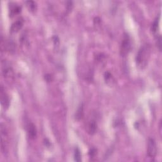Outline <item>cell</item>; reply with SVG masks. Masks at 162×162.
Listing matches in <instances>:
<instances>
[{"instance_id": "obj_1", "label": "cell", "mask_w": 162, "mask_h": 162, "mask_svg": "<svg viewBox=\"0 0 162 162\" xmlns=\"http://www.w3.org/2000/svg\"><path fill=\"white\" fill-rule=\"evenodd\" d=\"M149 46L148 45H144L143 47H141L137 53L136 62L137 65L141 69H143L146 65L149 57Z\"/></svg>"}, {"instance_id": "obj_2", "label": "cell", "mask_w": 162, "mask_h": 162, "mask_svg": "<svg viewBox=\"0 0 162 162\" xmlns=\"http://www.w3.org/2000/svg\"><path fill=\"white\" fill-rule=\"evenodd\" d=\"M131 40L129 35L125 34L123 37V40L120 47V53L122 55L125 56L127 55L131 49Z\"/></svg>"}, {"instance_id": "obj_3", "label": "cell", "mask_w": 162, "mask_h": 162, "mask_svg": "<svg viewBox=\"0 0 162 162\" xmlns=\"http://www.w3.org/2000/svg\"><path fill=\"white\" fill-rule=\"evenodd\" d=\"M1 151L3 153H5L7 151L8 144V135L7 132L6 131L5 127L3 124L1 126Z\"/></svg>"}, {"instance_id": "obj_4", "label": "cell", "mask_w": 162, "mask_h": 162, "mask_svg": "<svg viewBox=\"0 0 162 162\" xmlns=\"http://www.w3.org/2000/svg\"><path fill=\"white\" fill-rule=\"evenodd\" d=\"M157 153V146L155 141L150 138L148 144V155L150 158H155Z\"/></svg>"}, {"instance_id": "obj_5", "label": "cell", "mask_w": 162, "mask_h": 162, "mask_svg": "<svg viewBox=\"0 0 162 162\" xmlns=\"http://www.w3.org/2000/svg\"><path fill=\"white\" fill-rule=\"evenodd\" d=\"M0 96H1V103L2 107L4 109H7L10 105V99L7 93L5 92L4 87H1V91H0Z\"/></svg>"}, {"instance_id": "obj_6", "label": "cell", "mask_w": 162, "mask_h": 162, "mask_svg": "<svg viewBox=\"0 0 162 162\" xmlns=\"http://www.w3.org/2000/svg\"><path fill=\"white\" fill-rule=\"evenodd\" d=\"M23 20L20 19L17 20L16 22H15L10 27V32L11 33H16L19 32L23 27Z\"/></svg>"}, {"instance_id": "obj_7", "label": "cell", "mask_w": 162, "mask_h": 162, "mask_svg": "<svg viewBox=\"0 0 162 162\" xmlns=\"http://www.w3.org/2000/svg\"><path fill=\"white\" fill-rule=\"evenodd\" d=\"M27 133L29 137L32 139H34L36 137L37 135V131L36 126H35L32 123H29L27 125Z\"/></svg>"}, {"instance_id": "obj_8", "label": "cell", "mask_w": 162, "mask_h": 162, "mask_svg": "<svg viewBox=\"0 0 162 162\" xmlns=\"http://www.w3.org/2000/svg\"><path fill=\"white\" fill-rule=\"evenodd\" d=\"M2 66H3V76L5 78H8L10 77L11 76H12L13 74V71L11 68L8 65V64L7 63H5V64H3V63H2Z\"/></svg>"}, {"instance_id": "obj_9", "label": "cell", "mask_w": 162, "mask_h": 162, "mask_svg": "<svg viewBox=\"0 0 162 162\" xmlns=\"http://www.w3.org/2000/svg\"><path fill=\"white\" fill-rule=\"evenodd\" d=\"M97 130V125L95 121L92 120L88 125V132L91 135H93L95 133Z\"/></svg>"}, {"instance_id": "obj_10", "label": "cell", "mask_w": 162, "mask_h": 162, "mask_svg": "<svg viewBox=\"0 0 162 162\" xmlns=\"http://www.w3.org/2000/svg\"><path fill=\"white\" fill-rule=\"evenodd\" d=\"M159 20H160V17H158V18H157L155 19V20L153 22L152 26H151V31L153 32H157L158 28V25H159Z\"/></svg>"}, {"instance_id": "obj_11", "label": "cell", "mask_w": 162, "mask_h": 162, "mask_svg": "<svg viewBox=\"0 0 162 162\" xmlns=\"http://www.w3.org/2000/svg\"><path fill=\"white\" fill-rule=\"evenodd\" d=\"M74 158L75 160L77 161H81V151L79 148H75V152H74Z\"/></svg>"}, {"instance_id": "obj_12", "label": "cell", "mask_w": 162, "mask_h": 162, "mask_svg": "<svg viewBox=\"0 0 162 162\" xmlns=\"http://www.w3.org/2000/svg\"><path fill=\"white\" fill-rule=\"evenodd\" d=\"M20 11H21V8L20 7H18V6L14 7L11 10V12H10L11 16H14L15 15L19 13L20 12Z\"/></svg>"}, {"instance_id": "obj_13", "label": "cell", "mask_w": 162, "mask_h": 162, "mask_svg": "<svg viewBox=\"0 0 162 162\" xmlns=\"http://www.w3.org/2000/svg\"><path fill=\"white\" fill-rule=\"evenodd\" d=\"M26 4H27L29 10L31 11H34L36 10V3L32 1H26Z\"/></svg>"}, {"instance_id": "obj_14", "label": "cell", "mask_w": 162, "mask_h": 162, "mask_svg": "<svg viewBox=\"0 0 162 162\" xmlns=\"http://www.w3.org/2000/svg\"><path fill=\"white\" fill-rule=\"evenodd\" d=\"M105 79L106 82H107L108 84L109 83V82H113V77H112V75H111V73H109V72H107V73H105Z\"/></svg>"}, {"instance_id": "obj_15", "label": "cell", "mask_w": 162, "mask_h": 162, "mask_svg": "<svg viewBox=\"0 0 162 162\" xmlns=\"http://www.w3.org/2000/svg\"><path fill=\"white\" fill-rule=\"evenodd\" d=\"M82 116H83V107H82V106H81V107L78 109L77 111L76 118L78 120H79L81 119Z\"/></svg>"}, {"instance_id": "obj_16", "label": "cell", "mask_w": 162, "mask_h": 162, "mask_svg": "<svg viewBox=\"0 0 162 162\" xmlns=\"http://www.w3.org/2000/svg\"><path fill=\"white\" fill-rule=\"evenodd\" d=\"M157 46H158L159 49L161 50V37L160 36H159L157 38Z\"/></svg>"}, {"instance_id": "obj_17", "label": "cell", "mask_w": 162, "mask_h": 162, "mask_svg": "<svg viewBox=\"0 0 162 162\" xmlns=\"http://www.w3.org/2000/svg\"><path fill=\"white\" fill-rule=\"evenodd\" d=\"M96 154V150L95 148H93L90 150L89 151V155L91 157H95V155Z\"/></svg>"}]
</instances>
